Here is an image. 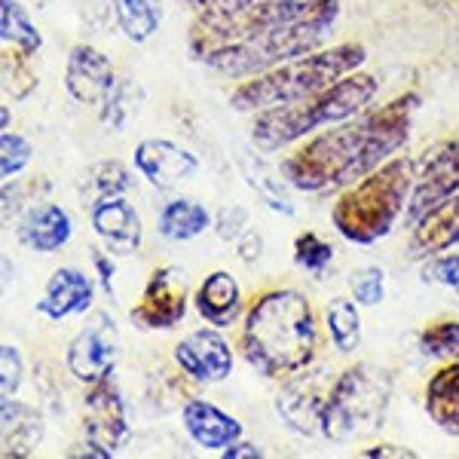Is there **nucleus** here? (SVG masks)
<instances>
[{
  "instance_id": "4468645a",
  "label": "nucleus",
  "mask_w": 459,
  "mask_h": 459,
  "mask_svg": "<svg viewBox=\"0 0 459 459\" xmlns=\"http://www.w3.org/2000/svg\"><path fill=\"white\" fill-rule=\"evenodd\" d=\"M175 361L194 383H224L233 374V350L218 328H199L175 346Z\"/></svg>"
},
{
  "instance_id": "cd10ccee",
  "label": "nucleus",
  "mask_w": 459,
  "mask_h": 459,
  "mask_svg": "<svg viewBox=\"0 0 459 459\" xmlns=\"http://www.w3.org/2000/svg\"><path fill=\"white\" fill-rule=\"evenodd\" d=\"M129 187H132L129 169L117 160L95 162V166H89L83 172V194L89 199V205L99 203V199H108V196H123Z\"/></svg>"
},
{
  "instance_id": "2eb2a0df",
  "label": "nucleus",
  "mask_w": 459,
  "mask_h": 459,
  "mask_svg": "<svg viewBox=\"0 0 459 459\" xmlns=\"http://www.w3.org/2000/svg\"><path fill=\"white\" fill-rule=\"evenodd\" d=\"M199 169L196 153L187 147L169 142V138H144L135 147V172L144 178L151 187L169 190L175 184L194 178Z\"/></svg>"
},
{
  "instance_id": "9b49d317",
  "label": "nucleus",
  "mask_w": 459,
  "mask_h": 459,
  "mask_svg": "<svg viewBox=\"0 0 459 459\" xmlns=\"http://www.w3.org/2000/svg\"><path fill=\"white\" fill-rule=\"evenodd\" d=\"M187 307V273L178 270V266H160L147 279L142 300L132 307V322L144 331H172L184 322Z\"/></svg>"
},
{
  "instance_id": "6ab92c4d",
  "label": "nucleus",
  "mask_w": 459,
  "mask_h": 459,
  "mask_svg": "<svg viewBox=\"0 0 459 459\" xmlns=\"http://www.w3.org/2000/svg\"><path fill=\"white\" fill-rule=\"evenodd\" d=\"M16 236L22 246L37 251V255H56V251H62L71 242L74 221L62 205L43 203L25 212V218L16 227Z\"/></svg>"
},
{
  "instance_id": "f704fd0d",
  "label": "nucleus",
  "mask_w": 459,
  "mask_h": 459,
  "mask_svg": "<svg viewBox=\"0 0 459 459\" xmlns=\"http://www.w3.org/2000/svg\"><path fill=\"white\" fill-rule=\"evenodd\" d=\"M423 282L444 285V288L459 291V255H454V251H441V255L426 257Z\"/></svg>"
},
{
  "instance_id": "c756f323",
  "label": "nucleus",
  "mask_w": 459,
  "mask_h": 459,
  "mask_svg": "<svg viewBox=\"0 0 459 459\" xmlns=\"http://www.w3.org/2000/svg\"><path fill=\"white\" fill-rule=\"evenodd\" d=\"M31 56L19 53V49L4 47V58H0V68H4V92L13 95V101H22L37 89V74L31 71Z\"/></svg>"
},
{
  "instance_id": "f03ea898",
  "label": "nucleus",
  "mask_w": 459,
  "mask_h": 459,
  "mask_svg": "<svg viewBox=\"0 0 459 459\" xmlns=\"http://www.w3.org/2000/svg\"><path fill=\"white\" fill-rule=\"evenodd\" d=\"M316 313L294 288L266 291L246 309L239 350L257 374L270 380H288L307 371L316 359Z\"/></svg>"
},
{
  "instance_id": "c85d7f7f",
  "label": "nucleus",
  "mask_w": 459,
  "mask_h": 459,
  "mask_svg": "<svg viewBox=\"0 0 459 459\" xmlns=\"http://www.w3.org/2000/svg\"><path fill=\"white\" fill-rule=\"evenodd\" d=\"M242 172H246V181L251 184V190H257V196H261L273 212L294 214L291 199L285 196V184H288L285 178H273V172L257 157L242 160Z\"/></svg>"
},
{
  "instance_id": "37998d69",
  "label": "nucleus",
  "mask_w": 459,
  "mask_h": 459,
  "mask_svg": "<svg viewBox=\"0 0 459 459\" xmlns=\"http://www.w3.org/2000/svg\"><path fill=\"white\" fill-rule=\"evenodd\" d=\"M224 459H261L264 456V450L257 447V444H248V441H236V444H230V447L221 454Z\"/></svg>"
},
{
  "instance_id": "f257e3e1",
  "label": "nucleus",
  "mask_w": 459,
  "mask_h": 459,
  "mask_svg": "<svg viewBox=\"0 0 459 459\" xmlns=\"http://www.w3.org/2000/svg\"><path fill=\"white\" fill-rule=\"evenodd\" d=\"M417 105L420 95L404 92L389 105L361 110L352 120L318 132L288 153L279 175L300 194H331L350 187L407 144Z\"/></svg>"
},
{
  "instance_id": "4c0bfd02",
  "label": "nucleus",
  "mask_w": 459,
  "mask_h": 459,
  "mask_svg": "<svg viewBox=\"0 0 459 459\" xmlns=\"http://www.w3.org/2000/svg\"><path fill=\"white\" fill-rule=\"evenodd\" d=\"M214 230H218V236L224 242H239L242 233L248 230V209H242V205L221 209L218 218H214Z\"/></svg>"
},
{
  "instance_id": "a878e982",
  "label": "nucleus",
  "mask_w": 459,
  "mask_h": 459,
  "mask_svg": "<svg viewBox=\"0 0 459 459\" xmlns=\"http://www.w3.org/2000/svg\"><path fill=\"white\" fill-rule=\"evenodd\" d=\"M0 40L25 56H37V49L43 47L40 31L19 0H0Z\"/></svg>"
},
{
  "instance_id": "f3484780",
  "label": "nucleus",
  "mask_w": 459,
  "mask_h": 459,
  "mask_svg": "<svg viewBox=\"0 0 459 459\" xmlns=\"http://www.w3.org/2000/svg\"><path fill=\"white\" fill-rule=\"evenodd\" d=\"M92 298L95 282L89 273H83L80 266H58L43 288L40 300L34 303V309L49 322H65L71 316H83L92 307Z\"/></svg>"
},
{
  "instance_id": "ea45409f",
  "label": "nucleus",
  "mask_w": 459,
  "mask_h": 459,
  "mask_svg": "<svg viewBox=\"0 0 459 459\" xmlns=\"http://www.w3.org/2000/svg\"><path fill=\"white\" fill-rule=\"evenodd\" d=\"M196 13H230V10H242V6H251L257 0H187Z\"/></svg>"
},
{
  "instance_id": "58836bf2",
  "label": "nucleus",
  "mask_w": 459,
  "mask_h": 459,
  "mask_svg": "<svg viewBox=\"0 0 459 459\" xmlns=\"http://www.w3.org/2000/svg\"><path fill=\"white\" fill-rule=\"evenodd\" d=\"M95 273H99V282L105 288L108 294H114V276H117V266L110 261V251H95L92 255Z\"/></svg>"
},
{
  "instance_id": "f8f14e48",
  "label": "nucleus",
  "mask_w": 459,
  "mask_h": 459,
  "mask_svg": "<svg viewBox=\"0 0 459 459\" xmlns=\"http://www.w3.org/2000/svg\"><path fill=\"white\" fill-rule=\"evenodd\" d=\"M454 194H459V132L435 147L432 157L417 172V184H413L411 203H407L404 212V224L413 227L429 209H435Z\"/></svg>"
},
{
  "instance_id": "a211bd4d",
  "label": "nucleus",
  "mask_w": 459,
  "mask_h": 459,
  "mask_svg": "<svg viewBox=\"0 0 459 459\" xmlns=\"http://www.w3.org/2000/svg\"><path fill=\"white\" fill-rule=\"evenodd\" d=\"M184 429H187L190 441L212 454H224L230 444L242 438V423L236 417H230L227 411H221L218 404L205 402V398H190L181 411Z\"/></svg>"
},
{
  "instance_id": "0eeeda50",
  "label": "nucleus",
  "mask_w": 459,
  "mask_h": 459,
  "mask_svg": "<svg viewBox=\"0 0 459 459\" xmlns=\"http://www.w3.org/2000/svg\"><path fill=\"white\" fill-rule=\"evenodd\" d=\"M389 402L392 374L371 361H359L334 380L322 413V435L331 444H350L374 435L386 420Z\"/></svg>"
},
{
  "instance_id": "2f4dec72",
  "label": "nucleus",
  "mask_w": 459,
  "mask_h": 459,
  "mask_svg": "<svg viewBox=\"0 0 459 459\" xmlns=\"http://www.w3.org/2000/svg\"><path fill=\"white\" fill-rule=\"evenodd\" d=\"M294 261L300 270L313 273V276H325V270L334 261V246L325 242L318 233H300L294 242Z\"/></svg>"
},
{
  "instance_id": "7ed1b4c3",
  "label": "nucleus",
  "mask_w": 459,
  "mask_h": 459,
  "mask_svg": "<svg viewBox=\"0 0 459 459\" xmlns=\"http://www.w3.org/2000/svg\"><path fill=\"white\" fill-rule=\"evenodd\" d=\"M413 184H417L413 160L392 157L380 169L340 190L331 209V224L352 246H374L386 239L404 218Z\"/></svg>"
},
{
  "instance_id": "6e6552de",
  "label": "nucleus",
  "mask_w": 459,
  "mask_h": 459,
  "mask_svg": "<svg viewBox=\"0 0 459 459\" xmlns=\"http://www.w3.org/2000/svg\"><path fill=\"white\" fill-rule=\"evenodd\" d=\"M334 380L337 377H331L328 368H307V371L288 377L282 392L276 395V413L282 417V423L307 438L322 432V413L331 389H334Z\"/></svg>"
},
{
  "instance_id": "72a5a7b5",
  "label": "nucleus",
  "mask_w": 459,
  "mask_h": 459,
  "mask_svg": "<svg viewBox=\"0 0 459 459\" xmlns=\"http://www.w3.org/2000/svg\"><path fill=\"white\" fill-rule=\"evenodd\" d=\"M350 288L359 307H377L386 298V273L380 266H361L350 276Z\"/></svg>"
},
{
  "instance_id": "dca6fc26",
  "label": "nucleus",
  "mask_w": 459,
  "mask_h": 459,
  "mask_svg": "<svg viewBox=\"0 0 459 459\" xmlns=\"http://www.w3.org/2000/svg\"><path fill=\"white\" fill-rule=\"evenodd\" d=\"M89 221H92L95 236L110 255L129 257L142 248V218L126 196H108L92 203L89 205Z\"/></svg>"
},
{
  "instance_id": "ddd939ff",
  "label": "nucleus",
  "mask_w": 459,
  "mask_h": 459,
  "mask_svg": "<svg viewBox=\"0 0 459 459\" xmlns=\"http://www.w3.org/2000/svg\"><path fill=\"white\" fill-rule=\"evenodd\" d=\"M114 86L117 74L110 58L89 43H77L68 53V65H65V89L71 99L83 108H101L108 95L114 92Z\"/></svg>"
},
{
  "instance_id": "b1692460",
  "label": "nucleus",
  "mask_w": 459,
  "mask_h": 459,
  "mask_svg": "<svg viewBox=\"0 0 459 459\" xmlns=\"http://www.w3.org/2000/svg\"><path fill=\"white\" fill-rule=\"evenodd\" d=\"M212 224L214 218L209 214V209L199 205L196 199H172V203L162 205L157 218L160 236L169 242H190L196 236H203Z\"/></svg>"
},
{
  "instance_id": "7c9ffc66",
  "label": "nucleus",
  "mask_w": 459,
  "mask_h": 459,
  "mask_svg": "<svg viewBox=\"0 0 459 459\" xmlns=\"http://www.w3.org/2000/svg\"><path fill=\"white\" fill-rule=\"evenodd\" d=\"M420 350L429 359L441 361H459V322L447 318V322H432L420 334Z\"/></svg>"
},
{
  "instance_id": "20e7f679",
  "label": "nucleus",
  "mask_w": 459,
  "mask_h": 459,
  "mask_svg": "<svg viewBox=\"0 0 459 459\" xmlns=\"http://www.w3.org/2000/svg\"><path fill=\"white\" fill-rule=\"evenodd\" d=\"M377 89H380V83L371 74L352 71L325 92L313 95V99L261 110L251 123V144L261 153L285 151V147L303 142L325 126H337L359 117L377 99Z\"/></svg>"
},
{
  "instance_id": "aec40b11",
  "label": "nucleus",
  "mask_w": 459,
  "mask_h": 459,
  "mask_svg": "<svg viewBox=\"0 0 459 459\" xmlns=\"http://www.w3.org/2000/svg\"><path fill=\"white\" fill-rule=\"evenodd\" d=\"M459 246V194L447 196L435 209H429L413 224L411 233V257H432L441 251Z\"/></svg>"
},
{
  "instance_id": "412c9836",
  "label": "nucleus",
  "mask_w": 459,
  "mask_h": 459,
  "mask_svg": "<svg viewBox=\"0 0 459 459\" xmlns=\"http://www.w3.org/2000/svg\"><path fill=\"white\" fill-rule=\"evenodd\" d=\"M196 313L203 316V322H209L212 328H230L239 322L242 316V291L239 282L233 279V273L218 270L212 276L203 279V285L196 288Z\"/></svg>"
},
{
  "instance_id": "79ce46f5",
  "label": "nucleus",
  "mask_w": 459,
  "mask_h": 459,
  "mask_svg": "<svg viewBox=\"0 0 459 459\" xmlns=\"http://www.w3.org/2000/svg\"><path fill=\"white\" fill-rule=\"evenodd\" d=\"M261 248H264V239L255 233V230H246L239 239V257L242 261H255V257H261Z\"/></svg>"
},
{
  "instance_id": "5701e85b",
  "label": "nucleus",
  "mask_w": 459,
  "mask_h": 459,
  "mask_svg": "<svg viewBox=\"0 0 459 459\" xmlns=\"http://www.w3.org/2000/svg\"><path fill=\"white\" fill-rule=\"evenodd\" d=\"M4 411V456H28L43 438V420L34 407L19 404L16 398L0 402Z\"/></svg>"
},
{
  "instance_id": "473e14b6",
  "label": "nucleus",
  "mask_w": 459,
  "mask_h": 459,
  "mask_svg": "<svg viewBox=\"0 0 459 459\" xmlns=\"http://www.w3.org/2000/svg\"><path fill=\"white\" fill-rule=\"evenodd\" d=\"M31 157H34V147L25 135H19L13 129L0 132V175H4V184L13 181L31 162Z\"/></svg>"
},
{
  "instance_id": "1a4fd4ad",
  "label": "nucleus",
  "mask_w": 459,
  "mask_h": 459,
  "mask_svg": "<svg viewBox=\"0 0 459 459\" xmlns=\"http://www.w3.org/2000/svg\"><path fill=\"white\" fill-rule=\"evenodd\" d=\"M117 359H120V331L108 313H95L89 318L65 352V365H68L71 377L86 386L114 374Z\"/></svg>"
},
{
  "instance_id": "a19ab883",
  "label": "nucleus",
  "mask_w": 459,
  "mask_h": 459,
  "mask_svg": "<svg viewBox=\"0 0 459 459\" xmlns=\"http://www.w3.org/2000/svg\"><path fill=\"white\" fill-rule=\"evenodd\" d=\"M361 456H368V459H417V450L398 447V444H377V447L361 450Z\"/></svg>"
},
{
  "instance_id": "bb28decb",
  "label": "nucleus",
  "mask_w": 459,
  "mask_h": 459,
  "mask_svg": "<svg viewBox=\"0 0 459 459\" xmlns=\"http://www.w3.org/2000/svg\"><path fill=\"white\" fill-rule=\"evenodd\" d=\"M120 31L132 43H144L162 25V0H114Z\"/></svg>"
},
{
  "instance_id": "4be33fe9",
  "label": "nucleus",
  "mask_w": 459,
  "mask_h": 459,
  "mask_svg": "<svg viewBox=\"0 0 459 459\" xmlns=\"http://www.w3.org/2000/svg\"><path fill=\"white\" fill-rule=\"evenodd\" d=\"M426 413L444 435L459 438V361H447L426 383Z\"/></svg>"
},
{
  "instance_id": "9d476101",
  "label": "nucleus",
  "mask_w": 459,
  "mask_h": 459,
  "mask_svg": "<svg viewBox=\"0 0 459 459\" xmlns=\"http://www.w3.org/2000/svg\"><path fill=\"white\" fill-rule=\"evenodd\" d=\"M83 432L86 444L101 450L105 456H114L129 441V417H126L123 392L117 386L114 374L101 377L99 383H89L83 398Z\"/></svg>"
},
{
  "instance_id": "39448f33",
  "label": "nucleus",
  "mask_w": 459,
  "mask_h": 459,
  "mask_svg": "<svg viewBox=\"0 0 459 459\" xmlns=\"http://www.w3.org/2000/svg\"><path fill=\"white\" fill-rule=\"evenodd\" d=\"M368 58V49L361 43H340L331 49H316L300 58L279 65L273 71H264L257 77H248L242 86L233 89L230 108L239 114H261L270 108L294 105V101L313 99L343 80L346 74L359 71Z\"/></svg>"
},
{
  "instance_id": "c9c22d12",
  "label": "nucleus",
  "mask_w": 459,
  "mask_h": 459,
  "mask_svg": "<svg viewBox=\"0 0 459 459\" xmlns=\"http://www.w3.org/2000/svg\"><path fill=\"white\" fill-rule=\"evenodd\" d=\"M135 92V86L132 83H117L114 92L108 95V101L101 105V120H105L108 126H114L117 132H123V126L132 120V114H135V108H132L129 95Z\"/></svg>"
},
{
  "instance_id": "e433bc0d",
  "label": "nucleus",
  "mask_w": 459,
  "mask_h": 459,
  "mask_svg": "<svg viewBox=\"0 0 459 459\" xmlns=\"http://www.w3.org/2000/svg\"><path fill=\"white\" fill-rule=\"evenodd\" d=\"M19 386H22L19 346L4 343V346H0V402H6V398H16Z\"/></svg>"
},
{
  "instance_id": "423d86ee",
  "label": "nucleus",
  "mask_w": 459,
  "mask_h": 459,
  "mask_svg": "<svg viewBox=\"0 0 459 459\" xmlns=\"http://www.w3.org/2000/svg\"><path fill=\"white\" fill-rule=\"evenodd\" d=\"M337 19L340 0H318V6L313 13H307V16L273 25L261 34L248 37V40L203 56L199 62L233 80L257 77V74L279 68V65L291 62V58L316 53L325 43V37L331 34V28L337 25Z\"/></svg>"
},
{
  "instance_id": "393cba45",
  "label": "nucleus",
  "mask_w": 459,
  "mask_h": 459,
  "mask_svg": "<svg viewBox=\"0 0 459 459\" xmlns=\"http://www.w3.org/2000/svg\"><path fill=\"white\" fill-rule=\"evenodd\" d=\"M325 328L340 355H350L361 343V313L355 298H334L325 309Z\"/></svg>"
}]
</instances>
